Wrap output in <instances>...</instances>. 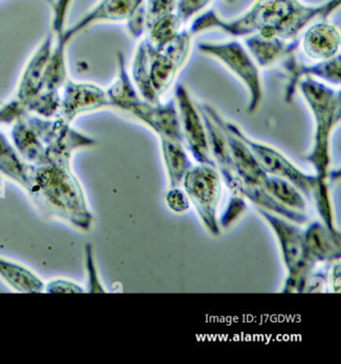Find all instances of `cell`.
Listing matches in <instances>:
<instances>
[{
	"label": "cell",
	"mask_w": 341,
	"mask_h": 364,
	"mask_svg": "<svg viewBox=\"0 0 341 364\" xmlns=\"http://www.w3.org/2000/svg\"><path fill=\"white\" fill-rule=\"evenodd\" d=\"M340 5L341 0H326L319 5H306L300 0H256L244 14L231 20L221 18L216 10H204L187 29L193 37L215 29L236 39L258 33L293 40L311 23L326 20Z\"/></svg>",
	"instance_id": "cell-1"
},
{
	"label": "cell",
	"mask_w": 341,
	"mask_h": 364,
	"mask_svg": "<svg viewBox=\"0 0 341 364\" xmlns=\"http://www.w3.org/2000/svg\"><path fill=\"white\" fill-rule=\"evenodd\" d=\"M61 117L26 114L12 124L11 140L21 156L33 166L71 165L72 155L97 144Z\"/></svg>",
	"instance_id": "cell-2"
},
{
	"label": "cell",
	"mask_w": 341,
	"mask_h": 364,
	"mask_svg": "<svg viewBox=\"0 0 341 364\" xmlns=\"http://www.w3.org/2000/svg\"><path fill=\"white\" fill-rule=\"evenodd\" d=\"M27 193L42 210L83 231L91 229L93 216L71 165L33 166Z\"/></svg>",
	"instance_id": "cell-3"
},
{
	"label": "cell",
	"mask_w": 341,
	"mask_h": 364,
	"mask_svg": "<svg viewBox=\"0 0 341 364\" xmlns=\"http://www.w3.org/2000/svg\"><path fill=\"white\" fill-rule=\"evenodd\" d=\"M298 92L306 103L313 118V141L306 156L315 167L318 178H330V139L341 120V91L313 77L303 78Z\"/></svg>",
	"instance_id": "cell-4"
},
{
	"label": "cell",
	"mask_w": 341,
	"mask_h": 364,
	"mask_svg": "<svg viewBox=\"0 0 341 364\" xmlns=\"http://www.w3.org/2000/svg\"><path fill=\"white\" fill-rule=\"evenodd\" d=\"M198 107L204 110L219 127L227 129L245 142L268 176H278L283 180H287L288 182L293 184L307 199H311V195L318 182L317 176H309L298 169L288 157L274 146L249 137L236 123L224 118L210 104L200 103Z\"/></svg>",
	"instance_id": "cell-5"
},
{
	"label": "cell",
	"mask_w": 341,
	"mask_h": 364,
	"mask_svg": "<svg viewBox=\"0 0 341 364\" xmlns=\"http://www.w3.org/2000/svg\"><path fill=\"white\" fill-rule=\"evenodd\" d=\"M200 54L214 59L234 74L246 89L248 95L247 112L255 114L259 110L263 99V82L260 68L238 40L226 42H200Z\"/></svg>",
	"instance_id": "cell-6"
},
{
	"label": "cell",
	"mask_w": 341,
	"mask_h": 364,
	"mask_svg": "<svg viewBox=\"0 0 341 364\" xmlns=\"http://www.w3.org/2000/svg\"><path fill=\"white\" fill-rule=\"evenodd\" d=\"M55 40L54 33H48L29 57L11 99L6 103H0V124H14L16 120L26 116L28 106L43 88L44 73Z\"/></svg>",
	"instance_id": "cell-7"
},
{
	"label": "cell",
	"mask_w": 341,
	"mask_h": 364,
	"mask_svg": "<svg viewBox=\"0 0 341 364\" xmlns=\"http://www.w3.org/2000/svg\"><path fill=\"white\" fill-rule=\"evenodd\" d=\"M146 68L151 88L159 99L172 86L179 72L189 60L193 36L183 29L176 40L163 50H157L144 37Z\"/></svg>",
	"instance_id": "cell-8"
},
{
	"label": "cell",
	"mask_w": 341,
	"mask_h": 364,
	"mask_svg": "<svg viewBox=\"0 0 341 364\" xmlns=\"http://www.w3.org/2000/svg\"><path fill=\"white\" fill-rule=\"evenodd\" d=\"M183 188L199 216L200 221L211 235H221L217 208L221 198V176L214 167L192 166L182 181Z\"/></svg>",
	"instance_id": "cell-9"
},
{
	"label": "cell",
	"mask_w": 341,
	"mask_h": 364,
	"mask_svg": "<svg viewBox=\"0 0 341 364\" xmlns=\"http://www.w3.org/2000/svg\"><path fill=\"white\" fill-rule=\"evenodd\" d=\"M112 108L133 117L154 132L159 139L174 140L184 144L174 99L166 103L162 101L151 103L136 90L117 102Z\"/></svg>",
	"instance_id": "cell-10"
},
{
	"label": "cell",
	"mask_w": 341,
	"mask_h": 364,
	"mask_svg": "<svg viewBox=\"0 0 341 364\" xmlns=\"http://www.w3.org/2000/svg\"><path fill=\"white\" fill-rule=\"evenodd\" d=\"M340 235L334 234L320 221H313L304 231V257L302 267L294 280L290 293L304 291L309 277L319 263L339 261Z\"/></svg>",
	"instance_id": "cell-11"
},
{
	"label": "cell",
	"mask_w": 341,
	"mask_h": 364,
	"mask_svg": "<svg viewBox=\"0 0 341 364\" xmlns=\"http://www.w3.org/2000/svg\"><path fill=\"white\" fill-rule=\"evenodd\" d=\"M174 99L178 108L183 141L192 156L198 164L216 168L211 156L204 119L189 89L183 84L177 85Z\"/></svg>",
	"instance_id": "cell-12"
},
{
	"label": "cell",
	"mask_w": 341,
	"mask_h": 364,
	"mask_svg": "<svg viewBox=\"0 0 341 364\" xmlns=\"http://www.w3.org/2000/svg\"><path fill=\"white\" fill-rule=\"evenodd\" d=\"M279 70L285 77V88L283 91V101L287 104L293 102L298 86L303 78L313 77L326 82L330 86L340 87L341 57L337 55L334 58L323 61H313L308 63L300 58L298 50L290 53L278 63Z\"/></svg>",
	"instance_id": "cell-13"
},
{
	"label": "cell",
	"mask_w": 341,
	"mask_h": 364,
	"mask_svg": "<svg viewBox=\"0 0 341 364\" xmlns=\"http://www.w3.org/2000/svg\"><path fill=\"white\" fill-rule=\"evenodd\" d=\"M146 0H99L71 26L56 36L68 46L78 36L95 25L127 23L145 5Z\"/></svg>",
	"instance_id": "cell-14"
},
{
	"label": "cell",
	"mask_w": 341,
	"mask_h": 364,
	"mask_svg": "<svg viewBox=\"0 0 341 364\" xmlns=\"http://www.w3.org/2000/svg\"><path fill=\"white\" fill-rule=\"evenodd\" d=\"M260 216L268 223L276 235L279 248L283 255V264L287 268L288 276L283 293H289L294 280L302 267L304 257V231L292 221L258 208Z\"/></svg>",
	"instance_id": "cell-15"
},
{
	"label": "cell",
	"mask_w": 341,
	"mask_h": 364,
	"mask_svg": "<svg viewBox=\"0 0 341 364\" xmlns=\"http://www.w3.org/2000/svg\"><path fill=\"white\" fill-rule=\"evenodd\" d=\"M108 107L105 88L95 82L68 80L61 90L58 116L72 123L82 114Z\"/></svg>",
	"instance_id": "cell-16"
},
{
	"label": "cell",
	"mask_w": 341,
	"mask_h": 364,
	"mask_svg": "<svg viewBox=\"0 0 341 364\" xmlns=\"http://www.w3.org/2000/svg\"><path fill=\"white\" fill-rule=\"evenodd\" d=\"M340 31L327 18L311 23L300 38V48L311 61L334 58L340 55Z\"/></svg>",
	"instance_id": "cell-17"
},
{
	"label": "cell",
	"mask_w": 341,
	"mask_h": 364,
	"mask_svg": "<svg viewBox=\"0 0 341 364\" xmlns=\"http://www.w3.org/2000/svg\"><path fill=\"white\" fill-rule=\"evenodd\" d=\"M244 46L260 70L272 69L290 53L300 48V38L285 40L279 37L266 38L255 33L244 38Z\"/></svg>",
	"instance_id": "cell-18"
},
{
	"label": "cell",
	"mask_w": 341,
	"mask_h": 364,
	"mask_svg": "<svg viewBox=\"0 0 341 364\" xmlns=\"http://www.w3.org/2000/svg\"><path fill=\"white\" fill-rule=\"evenodd\" d=\"M221 129L225 133L230 153H231L234 169L241 181L240 188L242 186L263 187L264 181L268 174L264 171L263 168L256 159L255 154L240 138L236 137V135L230 133L224 127H221Z\"/></svg>",
	"instance_id": "cell-19"
},
{
	"label": "cell",
	"mask_w": 341,
	"mask_h": 364,
	"mask_svg": "<svg viewBox=\"0 0 341 364\" xmlns=\"http://www.w3.org/2000/svg\"><path fill=\"white\" fill-rule=\"evenodd\" d=\"M33 166L27 163L12 141L0 131V173L28 191Z\"/></svg>",
	"instance_id": "cell-20"
},
{
	"label": "cell",
	"mask_w": 341,
	"mask_h": 364,
	"mask_svg": "<svg viewBox=\"0 0 341 364\" xmlns=\"http://www.w3.org/2000/svg\"><path fill=\"white\" fill-rule=\"evenodd\" d=\"M0 279L19 293L46 291V283L33 270L3 257H0Z\"/></svg>",
	"instance_id": "cell-21"
},
{
	"label": "cell",
	"mask_w": 341,
	"mask_h": 364,
	"mask_svg": "<svg viewBox=\"0 0 341 364\" xmlns=\"http://www.w3.org/2000/svg\"><path fill=\"white\" fill-rule=\"evenodd\" d=\"M159 140L170 188L178 187L193 164L185 151L184 144L170 139Z\"/></svg>",
	"instance_id": "cell-22"
},
{
	"label": "cell",
	"mask_w": 341,
	"mask_h": 364,
	"mask_svg": "<svg viewBox=\"0 0 341 364\" xmlns=\"http://www.w3.org/2000/svg\"><path fill=\"white\" fill-rule=\"evenodd\" d=\"M263 188L285 208L296 212H306L307 202L304 195L287 180L278 176H268L264 181Z\"/></svg>",
	"instance_id": "cell-23"
},
{
	"label": "cell",
	"mask_w": 341,
	"mask_h": 364,
	"mask_svg": "<svg viewBox=\"0 0 341 364\" xmlns=\"http://www.w3.org/2000/svg\"><path fill=\"white\" fill-rule=\"evenodd\" d=\"M182 21L179 18L178 14H167L162 16L159 20L155 21L148 29H147L145 37L150 41V43L157 50H163L164 48L172 43L183 31Z\"/></svg>",
	"instance_id": "cell-24"
},
{
	"label": "cell",
	"mask_w": 341,
	"mask_h": 364,
	"mask_svg": "<svg viewBox=\"0 0 341 364\" xmlns=\"http://www.w3.org/2000/svg\"><path fill=\"white\" fill-rule=\"evenodd\" d=\"M310 200L315 202L323 225L332 233L339 234L336 229V225H335L334 210H332V201H330L327 180L318 178V182L315 184V189H313Z\"/></svg>",
	"instance_id": "cell-25"
},
{
	"label": "cell",
	"mask_w": 341,
	"mask_h": 364,
	"mask_svg": "<svg viewBox=\"0 0 341 364\" xmlns=\"http://www.w3.org/2000/svg\"><path fill=\"white\" fill-rule=\"evenodd\" d=\"M176 9L177 0H146L145 3L146 31L155 21L167 14H174Z\"/></svg>",
	"instance_id": "cell-26"
},
{
	"label": "cell",
	"mask_w": 341,
	"mask_h": 364,
	"mask_svg": "<svg viewBox=\"0 0 341 364\" xmlns=\"http://www.w3.org/2000/svg\"><path fill=\"white\" fill-rule=\"evenodd\" d=\"M247 205L245 203L244 197L242 195H234L231 193L227 208H226L225 214L219 219V223L221 228L229 229L236 221L238 220L240 217L244 214Z\"/></svg>",
	"instance_id": "cell-27"
},
{
	"label": "cell",
	"mask_w": 341,
	"mask_h": 364,
	"mask_svg": "<svg viewBox=\"0 0 341 364\" xmlns=\"http://www.w3.org/2000/svg\"><path fill=\"white\" fill-rule=\"evenodd\" d=\"M211 1L212 0H177L176 14L185 25L204 11Z\"/></svg>",
	"instance_id": "cell-28"
},
{
	"label": "cell",
	"mask_w": 341,
	"mask_h": 364,
	"mask_svg": "<svg viewBox=\"0 0 341 364\" xmlns=\"http://www.w3.org/2000/svg\"><path fill=\"white\" fill-rule=\"evenodd\" d=\"M85 255H86L85 261H86L87 276H88L89 293H105V289H103V285L101 284L99 274H98L91 245H87L86 249H85Z\"/></svg>",
	"instance_id": "cell-29"
},
{
	"label": "cell",
	"mask_w": 341,
	"mask_h": 364,
	"mask_svg": "<svg viewBox=\"0 0 341 364\" xmlns=\"http://www.w3.org/2000/svg\"><path fill=\"white\" fill-rule=\"evenodd\" d=\"M168 208L177 214H183L189 210L191 201L187 193L179 187H172L165 197Z\"/></svg>",
	"instance_id": "cell-30"
},
{
	"label": "cell",
	"mask_w": 341,
	"mask_h": 364,
	"mask_svg": "<svg viewBox=\"0 0 341 364\" xmlns=\"http://www.w3.org/2000/svg\"><path fill=\"white\" fill-rule=\"evenodd\" d=\"M46 293H84V289L71 281L57 279L46 284Z\"/></svg>",
	"instance_id": "cell-31"
},
{
	"label": "cell",
	"mask_w": 341,
	"mask_h": 364,
	"mask_svg": "<svg viewBox=\"0 0 341 364\" xmlns=\"http://www.w3.org/2000/svg\"><path fill=\"white\" fill-rule=\"evenodd\" d=\"M44 1H46V4H48L51 7H52L53 4H54V0H44Z\"/></svg>",
	"instance_id": "cell-32"
},
{
	"label": "cell",
	"mask_w": 341,
	"mask_h": 364,
	"mask_svg": "<svg viewBox=\"0 0 341 364\" xmlns=\"http://www.w3.org/2000/svg\"><path fill=\"white\" fill-rule=\"evenodd\" d=\"M0 186H1V178H0Z\"/></svg>",
	"instance_id": "cell-33"
},
{
	"label": "cell",
	"mask_w": 341,
	"mask_h": 364,
	"mask_svg": "<svg viewBox=\"0 0 341 364\" xmlns=\"http://www.w3.org/2000/svg\"><path fill=\"white\" fill-rule=\"evenodd\" d=\"M0 103H1V101H0Z\"/></svg>",
	"instance_id": "cell-34"
}]
</instances>
